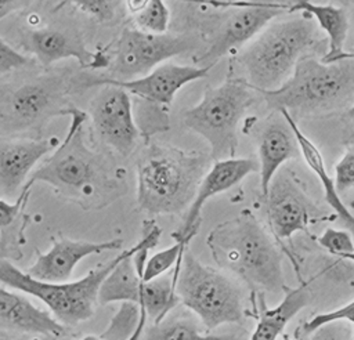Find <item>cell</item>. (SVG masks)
<instances>
[{
    "mask_svg": "<svg viewBox=\"0 0 354 340\" xmlns=\"http://www.w3.org/2000/svg\"><path fill=\"white\" fill-rule=\"evenodd\" d=\"M206 245L214 261L239 276L252 290H288L282 254L250 211H242L214 227L206 238Z\"/></svg>",
    "mask_w": 354,
    "mask_h": 340,
    "instance_id": "cell-1",
    "label": "cell"
},
{
    "mask_svg": "<svg viewBox=\"0 0 354 340\" xmlns=\"http://www.w3.org/2000/svg\"><path fill=\"white\" fill-rule=\"evenodd\" d=\"M188 243H189V239H183V238L176 239V242L171 246L148 257V261L142 274V279L152 281L155 278L165 275L166 271L173 268L177 264L178 258L183 257Z\"/></svg>",
    "mask_w": 354,
    "mask_h": 340,
    "instance_id": "cell-29",
    "label": "cell"
},
{
    "mask_svg": "<svg viewBox=\"0 0 354 340\" xmlns=\"http://www.w3.org/2000/svg\"><path fill=\"white\" fill-rule=\"evenodd\" d=\"M88 106L97 135L120 156H129L141 138L136 124L131 95L120 87L102 84Z\"/></svg>",
    "mask_w": 354,
    "mask_h": 340,
    "instance_id": "cell-12",
    "label": "cell"
},
{
    "mask_svg": "<svg viewBox=\"0 0 354 340\" xmlns=\"http://www.w3.org/2000/svg\"><path fill=\"white\" fill-rule=\"evenodd\" d=\"M29 64V58L18 53L3 39H0V73H7L14 69H19Z\"/></svg>",
    "mask_w": 354,
    "mask_h": 340,
    "instance_id": "cell-35",
    "label": "cell"
},
{
    "mask_svg": "<svg viewBox=\"0 0 354 340\" xmlns=\"http://www.w3.org/2000/svg\"><path fill=\"white\" fill-rule=\"evenodd\" d=\"M194 1H205V3H214V4L225 3V0H194Z\"/></svg>",
    "mask_w": 354,
    "mask_h": 340,
    "instance_id": "cell-41",
    "label": "cell"
},
{
    "mask_svg": "<svg viewBox=\"0 0 354 340\" xmlns=\"http://www.w3.org/2000/svg\"><path fill=\"white\" fill-rule=\"evenodd\" d=\"M259 170V163L249 158H230L214 160L202 178L196 195L187 209L183 223L171 236L174 239H192L201 227V213L205 203L217 193L225 192L241 182L246 176Z\"/></svg>",
    "mask_w": 354,
    "mask_h": 340,
    "instance_id": "cell-16",
    "label": "cell"
},
{
    "mask_svg": "<svg viewBox=\"0 0 354 340\" xmlns=\"http://www.w3.org/2000/svg\"><path fill=\"white\" fill-rule=\"evenodd\" d=\"M136 250L137 243L124 250L122 260L105 278L98 292V304L105 305L122 301L136 303L147 311L152 323H158L180 303L176 283L173 282V276L170 278L169 275L144 281L133 263Z\"/></svg>",
    "mask_w": 354,
    "mask_h": 340,
    "instance_id": "cell-9",
    "label": "cell"
},
{
    "mask_svg": "<svg viewBox=\"0 0 354 340\" xmlns=\"http://www.w3.org/2000/svg\"><path fill=\"white\" fill-rule=\"evenodd\" d=\"M142 340H238L235 336L203 334L189 318L166 317L142 332Z\"/></svg>",
    "mask_w": 354,
    "mask_h": 340,
    "instance_id": "cell-26",
    "label": "cell"
},
{
    "mask_svg": "<svg viewBox=\"0 0 354 340\" xmlns=\"http://www.w3.org/2000/svg\"><path fill=\"white\" fill-rule=\"evenodd\" d=\"M54 149L51 140L0 137V195L14 196L35 164Z\"/></svg>",
    "mask_w": 354,
    "mask_h": 340,
    "instance_id": "cell-19",
    "label": "cell"
},
{
    "mask_svg": "<svg viewBox=\"0 0 354 340\" xmlns=\"http://www.w3.org/2000/svg\"><path fill=\"white\" fill-rule=\"evenodd\" d=\"M0 340H7V339H0Z\"/></svg>",
    "mask_w": 354,
    "mask_h": 340,
    "instance_id": "cell-46",
    "label": "cell"
},
{
    "mask_svg": "<svg viewBox=\"0 0 354 340\" xmlns=\"http://www.w3.org/2000/svg\"><path fill=\"white\" fill-rule=\"evenodd\" d=\"M0 323L8 329L58 337L65 333L64 325L50 312L36 307L28 297L19 294L18 290H8L0 283Z\"/></svg>",
    "mask_w": 354,
    "mask_h": 340,
    "instance_id": "cell-21",
    "label": "cell"
},
{
    "mask_svg": "<svg viewBox=\"0 0 354 340\" xmlns=\"http://www.w3.org/2000/svg\"><path fill=\"white\" fill-rule=\"evenodd\" d=\"M210 68L201 65H178L165 62L152 69L149 73L130 79L118 80L112 77L91 79L87 86L111 84L124 88L130 95L152 104L167 106L173 102L177 91L185 84L199 80L209 73Z\"/></svg>",
    "mask_w": 354,
    "mask_h": 340,
    "instance_id": "cell-15",
    "label": "cell"
},
{
    "mask_svg": "<svg viewBox=\"0 0 354 340\" xmlns=\"http://www.w3.org/2000/svg\"><path fill=\"white\" fill-rule=\"evenodd\" d=\"M32 0H0V21L10 14L26 7Z\"/></svg>",
    "mask_w": 354,
    "mask_h": 340,
    "instance_id": "cell-36",
    "label": "cell"
},
{
    "mask_svg": "<svg viewBox=\"0 0 354 340\" xmlns=\"http://www.w3.org/2000/svg\"><path fill=\"white\" fill-rule=\"evenodd\" d=\"M342 57H348V58H354V51H344L339 58H342ZM337 58V59H339ZM347 117L354 123V104L347 109Z\"/></svg>",
    "mask_w": 354,
    "mask_h": 340,
    "instance_id": "cell-40",
    "label": "cell"
},
{
    "mask_svg": "<svg viewBox=\"0 0 354 340\" xmlns=\"http://www.w3.org/2000/svg\"><path fill=\"white\" fill-rule=\"evenodd\" d=\"M124 250L111 261L88 271L83 278L68 282H46L36 279L17 268L11 260L0 257V283L39 299L51 311L53 317L66 325H76L90 319L98 304V292L122 260Z\"/></svg>",
    "mask_w": 354,
    "mask_h": 340,
    "instance_id": "cell-7",
    "label": "cell"
},
{
    "mask_svg": "<svg viewBox=\"0 0 354 340\" xmlns=\"http://www.w3.org/2000/svg\"><path fill=\"white\" fill-rule=\"evenodd\" d=\"M80 340H101V337H100V336L88 334V336H84V337H83V339H80Z\"/></svg>",
    "mask_w": 354,
    "mask_h": 340,
    "instance_id": "cell-42",
    "label": "cell"
},
{
    "mask_svg": "<svg viewBox=\"0 0 354 340\" xmlns=\"http://www.w3.org/2000/svg\"><path fill=\"white\" fill-rule=\"evenodd\" d=\"M83 12L105 23L115 19L122 0H68Z\"/></svg>",
    "mask_w": 354,
    "mask_h": 340,
    "instance_id": "cell-32",
    "label": "cell"
},
{
    "mask_svg": "<svg viewBox=\"0 0 354 340\" xmlns=\"http://www.w3.org/2000/svg\"><path fill=\"white\" fill-rule=\"evenodd\" d=\"M147 319H148V315H147V311L141 307V323L137 329V332L129 339V340H141L142 339V332L145 329V323H147Z\"/></svg>",
    "mask_w": 354,
    "mask_h": 340,
    "instance_id": "cell-39",
    "label": "cell"
},
{
    "mask_svg": "<svg viewBox=\"0 0 354 340\" xmlns=\"http://www.w3.org/2000/svg\"><path fill=\"white\" fill-rule=\"evenodd\" d=\"M4 256V252H3V243H1V236H0V257Z\"/></svg>",
    "mask_w": 354,
    "mask_h": 340,
    "instance_id": "cell-44",
    "label": "cell"
},
{
    "mask_svg": "<svg viewBox=\"0 0 354 340\" xmlns=\"http://www.w3.org/2000/svg\"><path fill=\"white\" fill-rule=\"evenodd\" d=\"M126 1V8L127 11L134 17L137 15L140 11H142L147 4L149 3V0H124Z\"/></svg>",
    "mask_w": 354,
    "mask_h": 340,
    "instance_id": "cell-38",
    "label": "cell"
},
{
    "mask_svg": "<svg viewBox=\"0 0 354 340\" xmlns=\"http://www.w3.org/2000/svg\"><path fill=\"white\" fill-rule=\"evenodd\" d=\"M279 112H282V115L285 116V119L288 120V123L290 124V127L296 135V140H297V144L300 148V155L306 160L307 166L318 177V180L324 188V195H325L326 203L333 209L336 217L343 223L344 228L348 229L354 236V214H351V211L346 207V205L340 199L339 192L336 191V187H335V180H332V177L329 176L319 149L300 130L296 119L286 109H279Z\"/></svg>",
    "mask_w": 354,
    "mask_h": 340,
    "instance_id": "cell-22",
    "label": "cell"
},
{
    "mask_svg": "<svg viewBox=\"0 0 354 340\" xmlns=\"http://www.w3.org/2000/svg\"><path fill=\"white\" fill-rule=\"evenodd\" d=\"M30 188L32 184L26 182L14 203H10L6 199L0 198V236L4 258L10 260L21 257L19 243L24 242L22 231L25 225L21 218L24 217V209L28 202Z\"/></svg>",
    "mask_w": 354,
    "mask_h": 340,
    "instance_id": "cell-25",
    "label": "cell"
},
{
    "mask_svg": "<svg viewBox=\"0 0 354 340\" xmlns=\"http://www.w3.org/2000/svg\"><path fill=\"white\" fill-rule=\"evenodd\" d=\"M69 129L58 148L30 173L26 182H46L65 195L90 199L102 188L111 185L105 162L100 153L90 149L84 141V123L88 117L75 106H66Z\"/></svg>",
    "mask_w": 354,
    "mask_h": 340,
    "instance_id": "cell-5",
    "label": "cell"
},
{
    "mask_svg": "<svg viewBox=\"0 0 354 340\" xmlns=\"http://www.w3.org/2000/svg\"><path fill=\"white\" fill-rule=\"evenodd\" d=\"M314 333L317 334L314 340H343L340 329L328 328V325H324L322 328L317 329Z\"/></svg>",
    "mask_w": 354,
    "mask_h": 340,
    "instance_id": "cell-37",
    "label": "cell"
},
{
    "mask_svg": "<svg viewBox=\"0 0 354 340\" xmlns=\"http://www.w3.org/2000/svg\"><path fill=\"white\" fill-rule=\"evenodd\" d=\"M254 93L245 79L228 76L218 86L207 87L201 101L181 115L184 126L206 140L213 160L235 158L238 124L253 105Z\"/></svg>",
    "mask_w": 354,
    "mask_h": 340,
    "instance_id": "cell-6",
    "label": "cell"
},
{
    "mask_svg": "<svg viewBox=\"0 0 354 340\" xmlns=\"http://www.w3.org/2000/svg\"><path fill=\"white\" fill-rule=\"evenodd\" d=\"M283 340H293V339H290L289 336H286V334H285V336H283Z\"/></svg>",
    "mask_w": 354,
    "mask_h": 340,
    "instance_id": "cell-45",
    "label": "cell"
},
{
    "mask_svg": "<svg viewBox=\"0 0 354 340\" xmlns=\"http://www.w3.org/2000/svg\"><path fill=\"white\" fill-rule=\"evenodd\" d=\"M180 303L191 310L207 330L245 319L241 287L223 272L202 264L189 250L183 254L176 283Z\"/></svg>",
    "mask_w": 354,
    "mask_h": 340,
    "instance_id": "cell-8",
    "label": "cell"
},
{
    "mask_svg": "<svg viewBox=\"0 0 354 340\" xmlns=\"http://www.w3.org/2000/svg\"><path fill=\"white\" fill-rule=\"evenodd\" d=\"M136 28L149 33H166L170 23V11L165 0H149L147 7L134 15Z\"/></svg>",
    "mask_w": 354,
    "mask_h": 340,
    "instance_id": "cell-30",
    "label": "cell"
},
{
    "mask_svg": "<svg viewBox=\"0 0 354 340\" xmlns=\"http://www.w3.org/2000/svg\"><path fill=\"white\" fill-rule=\"evenodd\" d=\"M283 7L274 3H243L220 26L205 53L198 58L201 66L212 68L221 57L250 43L270 22L282 15Z\"/></svg>",
    "mask_w": 354,
    "mask_h": 340,
    "instance_id": "cell-14",
    "label": "cell"
},
{
    "mask_svg": "<svg viewBox=\"0 0 354 340\" xmlns=\"http://www.w3.org/2000/svg\"><path fill=\"white\" fill-rule=\"evenodd\" d=\"M290 11H300L313 17L326 35L328 51L321 58L322 61H335L344 53L343 47L348 33V17L344 8L332 4H315L310 0H296Z\"/></svg>",
    "mask_w": 354,
    "mask_h": 340,
    "instance_id": "cell-24",
    "label": "cell"
},
{
    "mask_svg": "<svg viewBox=\"0 0 354 340\" xmlns=\"http://www.w3.org/2000/svg\"><path fill=\"white\" fill-rule=\"evenodd\" d=\"M317 41L315 22L301 12L270 22L238 53L236 61L246 75L245 80L256 91L277 90Z\"/></svg>",
    "mask_w": 354,
    "mask_h": 340,
    "instance_id": "cell-4",
    "label": "cell"
},
{
    "mask_svg": "<svg viewBox=\"0 0 354 340\" xmlns=\"http://www.w3.org/2000/svg\"><path fill=\"white\" fill-rule=\"evenodd\" d=\"M122 245V239H109L105 242L73 240L68 238L53 239L51 249L46 253H40L25 272L46 282H68L79 261L91 254L119 250Z\"/></svg>",
    "mask_w": 354,
    "mask_h": 340,
    "instance_id": "cell-17",
    "label": "cell"
},
{
    "mask_svg": "<svg viewBox=\"0 0 354 340\" xmlns=\"http://www.w3.org/2000/svg\"><path fill=\"white\" fill-rule=\"evenodd\" d=\"M335 187L339 193L354 187V149H348L336 163Z\"/></svg>",
    "mask_w": 354,
    "mask_h": 340,
    "instance_id": "cell-34",
    "label": "cell"
},
{
    "mask_svg": "<svg viewBox=\"0 0 354 340\" xmlns=\"http://www.w3.org/2000/svg\"><path fill=\"white\" fill-rule=\"evenodd\" d=\"M311 300L308 285L301 282L295 289H288L277 307H263L256 328L249 340H277L292 318L300 312Z\"/></svg>",
    "mask_w": 354,
    "mask_h": 340,
    "instance_id": "cell-23",
    "label": "cell"
},
{
    "mask_svg": "<svg viewBox=\"0 0 354 340\" xmlns=\"http://www.w3.org/2000/svg\"><path fill=\"white\" fill-rule=\"evenodd\" d=\"M342 321H348V322L354 323V300L347 303L346 305L337 308V310L324 312V314H318L314 318H311L310 321L304 322L303 326H301V333L303 334H311L317 329L322 328L324 325L333 323V322H342Z\"/></svg>",
    "mask_w": 354,
    "mask_h": 340,
    "instance_id": "cell-33",
    "label": "cell"
},
{
    "mask_svg": "<svg viewBox=\"0 0 354 340\" xmlns=\"http://www.w3.org/2000/svg\"><path fill=\"white\" fill-rule=\"evenodd\" d=\"M64 91L57 76L28 82L11 91L0 102V137L39 127L51 116L62 115Z\"/></svg>",
    "mask_w": 354,
    "mask_h": 340,
    "instance_id": "cell-11",
    "label": "cell"
},
{
    "mask_svg": "<svg viewBox=\"0 0 354 340\" xmlns=\"http://www.w3.org/2000/svg\"><path fill=\"white\" fill-rule=\"evenodd\" d=\"M212 158L174 147L148 145L137 162V205L156 214L188 209L209 170Z\"/></svg>",
    "mask_w": 354,
    "mask_h": 340,
    "instance_id": "cell-2",
    "label": "cell"
},
{
    "mask_svg": "<svg viewBox=\"0 0 354 340\" xmlns=\"http://www.w3.org/2000/svg\"><path fill=\"white\" fill-rule=\"evenodd\" d=\"M194 40L187 35L149 33L138 28H126L116 39L109 70L112 79L130 80L149 73L170 58L189 51Z\"/></svg>",
    "mask_w": 354,
    "mask_h": 340,
    "instance_id": "cell-10",
    "label": "cell"
},
{
    "mask_svg": "<svg viewBox=\"0 0 354 340\" xmlns=\"http://www.w3.org/2000/svg\"><path fill=\"white\" fill-rule=\"evenodd\" d=\"M299 155L300 148L296 135L282 112L278 111L267 120L259 135L260 188L264 198L282 164Z\"/></svg>",
    "mask_w": 354,
    "mask_h": 340,
    "instance_id": "cell-20",
    "label": "cell"
},
{
    "mask_svg": "<svg viewBox=\"0 0 354 340\" xmlns=\"http://www.w3.org/2000/svg\"><path fill=\"white\" fill-rule=\"evenodd\" d=\"M342 258H344V260H348V261H353V263H354V252H353V253H348V254H346V256H343Z\"/></svg>",
    "mask_w": 354,
    "mask_h": 340,
    "instance_id": "cell-43",
    "label": "cell"
},
{
    "mask_svg": "<svg viewBox=\"0 0 354 340\" xmlns=\"http://www.w3.org/2000/svg\"><path fill=\"white\" fill-rule=\"evenodd\" d=\"M133 112L141 138L147 142L152 135L167 131L170 127L169 108L136 98Z\"/></svg>",
    "mask_w": 354,
    "mask_h": 340,
    "instance_id": "cell-27",
    "label": "cell"
},
{
    "mask_svg": "<svg viewBox=\"0 0 354 340\" xmlns=\"http://www.w3.org/2000/svg\"><path fill=\"white\" fill-rule=\"evenodd\" d=\"M24 47L47 66L57 61L73 58L82 66H102L101 55L87 48L79 33L57 26H43L25 33Z\"/></svg>",
    "mask_w": 354,
    "mask_h": 340,
    "instance_id": "cell-18",
    "label": "cell"
},
{
    "mask_svg": "<svg viewBox=\"0 0 354 340\" xmlns=\"http://www.w3.org/2000/svg\"><path fill=\"white\" fill-rule=\"evenodd\" d=\"M141 323V307L136 303L122 301L106 329L100 334L101 340H129Z\"/></svg>",
    "mask_w": 354,
    "mask_h": 340,
    "instance_id": "cell-28",
    "label": "cell"
},
{
    "mask_svg": "<svg viewBox=\"0 0 354 340\" xmlns=\"http://www.w3.org/2000/svg\"><path fill=\"white\" fill-rule=\"evenodd\" d=\"M318 243L333 256L343 257L354 252L353 234L348 229L326 228L318 238Z\"/></svg>",
    "mask_w": 354,
    "mask_h": 340,
    "instance_id": "cell-31",
    "label": "cell"
},
{
    "mask_svg": "<svg viewBox=\"0 0 354 340\" xmlns=\"http://www.w3.org/2000/svg\"><path fill=\"white\" fill-rule=\"evenodd\" d=\"M257 93L268 108L292 116L347 111L354 104V58L326 62L307 54L281 87Z\"/></svg>",
    "mask_w": 354,
    "mask_h": 340,
    "instance_id": "cell-3",
    "label": "cell"
},
{
    "mask_svg": "<svg viewBox=\"0 0 354 340\" xmlns=\"http://www.w3.org/2000/svg\"><path fill=\"white\" fill-rule=\"evenodd\" d=\"M264 199L268 223L278 240L290 239L293 234L306 231L311 221L319 220L317 207L285 169L274 176Z\"/></svg>",
    "mask_w": 354,
    "mask_h": 340,
    "instance_id": "cell-13",
    "label": "cell"
}]
</instances>
